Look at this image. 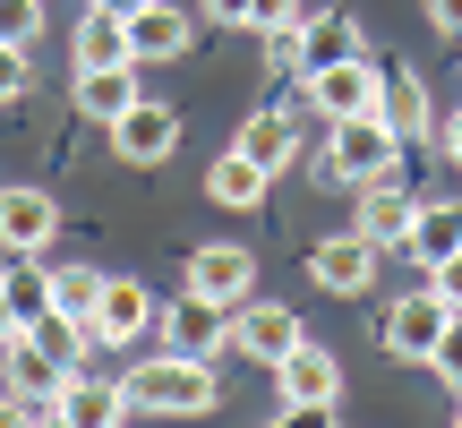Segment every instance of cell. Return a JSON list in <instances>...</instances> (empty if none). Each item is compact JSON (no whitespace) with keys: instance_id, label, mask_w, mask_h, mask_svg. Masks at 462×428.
I'll return each instance as SVG.
<instances>
[{"instance_id":"cell-29","label":"cell","mask_w":462,"mask_h":428,"mask_svg":"<svg viewBox=\"0 0 462 428\" xmlns=\"http://www.w3.org/2000/svg\"><path fill=\"white\" fill-rule=\"evenodd\" d=\"M429 283H437V292H446L454 309H462V248H454V257H437V265H429Z\"/></svg>"},{"instance_id":"cell-15","label":"cell","mask_w":462,"mask_h":428,"mask_svg":"<svg viewBox=\"0 0 462 428\" xmlns=\"http://www.w3.org/2000/svg\"><path fill=\"white\" fill-rule=\"evenodd\" d=\"M69 60H78V69H129V60H137V51H129V17L86 0L78 34H69Z\"/></svg>"},{"instance_id":"cell-28","label":"cell","mask_w":462,"mask_h":428,"mask_svg":"<svg viewBox=\"0 0 462 428\" xmlns=\"http://www.w3.org/2000/svg\"><path fill=\"white\" fill-rule=\"evenodd\" d=\"M248 26H257V34H274V26H300V0H257V9H248Z\"/></svg>"},{"instance_id":"cell-3","label":"cell","mask_w":462,"mask_h":428,"mask_svg":"<svg viewBox=\"0 0 462 428\" xmlns=\"http://www.w3.org/2000/svg\"><path fill=\"white\" fill-rule=\"evenodd\" d=\"M274 395H282V420H309V428L334 420L343 412V368H334V351L300 334V343L274 360Z\"/></svg>"},{"instance_id":"cell-26","label":"cell","mask_w":462,"mask_h":428,"mask_svg":"<svg viewBox=\"0 0 462 428\" xmlns=\"http://www.w3.org/2000/svg\"><path fill=\"white\" fill-rule=\"evenodd\" d=\"M429 368H437V386H454V395H462V309H454V326L437 334V351H429Z\"/></svg>"},{"instance_id":"cell-35","label":"cell","mask_w":462,"mask_h":428,"mask_svg":"<svg viewBox=\"0 0 462 428\" xmlns=\"http://www.w3.org/2000/svg\"><path fill=\"white\" fill-rule=\"evenodd\" d=\"M0 420H17V395H0Z\"/></svg>"},{"instance_id":"cell-16","label":"cell","mask_w":462,"mask_h":428,"mask_svg":"<svg viewBox=\"0 0 462 428\" xmlns=\"http://www.w3.org/2000/svg\"><path fill=\"white\" fill-rule=\"evenodd\" d=\"M189 43H198V17H180L171 0H146V9H129V51H137V60H180Z\"/></svg>"},{"instance_id":"cell-23","label":"cell","mask_w":462,"mask_h":428,"mask_svg":"<svg viewBox=\"0 0 462 428\" xmlns=\"http://www.w3.org/2000/svg\"><path fill=\"white\" fill-rule=\"evenodd\" d=\"M0 292H9L17 326H26V317L51 309V265H43V257H9V265H0Z\"/></svg>"},{"instance_id":"cell-30","label":"cell","mask_w":462,"mask_h":428,"mask_svg":"<svg viewBox=\"0 0 462 428\" xmlns=\"http://www.w3.org/2000/svg\"><path fill=\"white\" fill-rule=\"evenodd\" d=\"M248 9L257 0H206V26H248Z\"/></svg>"},{"instance_id":"cell-19","label":"cell","mask_w":462,"mask_h":428,"mask_svg":"<svg viewBox=\"0 0 462 428\" xmlns=\"http://www.w3.org/2000/svg\"><path fill=\"white\" fill-rule=\"evenodd\" d=\"M231 146H240L248 163H265V172H282V163H291V154H300V120H291V112H274V103H265V112H248V120H240V137H231Z\"/></svg>"},{"instance_id":"cell-10","label":"cell","mask_w":462,"mask_h":428,"mask_svg":"<svg viewBox=\"0 0 462 428\" xmlns=\"http://www.w3.org/2000/svg\"><path fill=\"white\" fill-rule=\"evenodd\" d=\"M377 120L411 146V137H437V103H429V86L411 78L402 60H377Z\"/></svg>"},{"instance_id":"cell-33","label":"cell","mask_w":462,"mask_h":428,"mask_svg":"<svg viewBox=\"0 0 462 428\" xmlns=\"http://www.w3.org/2000/svg\"><path fill=\"white\" fill-rule=\"evenodd\" d=\"M9 334H17V309H9V292H0V351H9Z\"/></svg>"},{"instance_id":"cell-9","label":"cell","mask_w":462,"mask_h":428,"mask_svg":"<svg viewBox=\"0 0 462 428\" xmlns=\"http://www.w3.org/2000/svg\"><path fill=\"white\" fill-rule=\"evenodd\" d=\"M171 146H180V112L154 103V95H137L129 112L112 120V154H120V163H163Z\"/></svg>"},{"instance_id":"cell-5","label":"cell","mask_w":462,"mask_h":428,"mask_svg":"<svg viewBox=\"0 0 462 428\" xmlns=\"http://www.w3.org/2000/svg\"><path fill=\"white\" fill-rule=\"evenodd\" d=\"M446 326H454V300L437 292V283H420V292H402L394 309H385L377 334H385V351H394V360H429Z\"/></svg>"},{"instance_id":"cell-24","label":"cell","mask_w":462,"mask_h":428,"mask_svg":"<svg viewBox=\"0 0 462 428\" xmlns=\"http://www.w3.org/2000/svg\"><path fill=\"white\" fill-rule=\"evenodd\" d=\"M95 292H103V274H95V265H51V309L95 317Z\"/></svg>"},{"instance_id":"cell-7","label":"cell","mask_w":462,"mask_h":428,"mask_svg":"<svg viewBox=\"0 0 462 428\" xmlns=\"http://www.w3.org/2000/svg\"><path fill=\"white\" fill-rule=\"evenodd\" d=\"M300 86H309V103L326 120L377 112V60H368V51H343V60H326V69H300Z\"/></svg>"},{"instance_id":"cell-14","label":"cell","mask_w":462,"mask_h":428,"mask_svg":"<svg viewBox=\"0 0 462 428\" xmlns=\"http://www.w3.org/2000/svg\"><path fill=\"white\" fill-rule=\"evenodd\" d=\"M411 214H420V198L402 189V172H385V181H360V231H368L377 248H402Z\"/></svg>"},{"instance_id":"cell-6","label":"cell","mask_w":462,"mask_h":428,"mask_svg":"<svg viewBox=\"0 0 462 428\" xmlns=\"http://www.w3.org/2000/svg\"><path fill=\"white\" fill-rule=\"evenodd\" d=\"M231 309L240 300H215V292H180V300H163V343L171 351H198V360H215V351L231 343Z\"/></svg>"},{"instance_id":"cell-4","label":"cell","mask_w":462,"mask_h":428,"mask_svg":"<svg viewBox=\"0 0 462 428\" xmlns=\"http://www.w3.org/2000/svg\"><path fill=\"white\" fill-rule=\"evenodd\" d=\"M154 317H163V300H154L137 274H103L95 317H86V326H95L103 351H129V343H146V334H154Z\"/></svg>"},{"instance_id":"cell-27","label":"cell","mask_w":462,"mask_h":428,"mask_svg":"<svg viewBox=\"0 0 462 428\" xmlns=\"http://www.w3.org/2000/svg\"><path fill=\"white\" fill-rule=\"evenodd\" d=\"M26 95V43H0V103Z\"/></svg>"},{"instance_id":"cell-12","label":"cell","mask_w":462,"mask_h":428,"mask_svg":"<svg viewBox=\"0 0 462 428\" xmlns=\"http://www.w3.org/2000/svg\"><path fill=\"white\" fill-rule=\"evenodd\" d=\"M51 231H60L51 189H0V248H9V257H43Z\"/></svg>"},{"instance_id":"cell-25","label":"cell","mask_w":462,"mask_h":428,"mask_svg":"<svg viewBox=\"0 0 462 428\" xmlns=\"http://www.w3.org/2000/svg\"><path fill=\"white\" fill-rule=\"evenodd\" d=\"M34 26H43V0H0V43L34 51Z\"/></svg>"},{"instance_id":"cell-32","label":"cell","mask_w":462,"mask_h":428,"mask_svg":"<svg viewBox=\"0 0 462 428\" xmlns=\"http://www.w3.org/2000/svg\"><path fill=\"white\" fill-rule=\"evenodd\" d=\"M446 163H462V112L446 120Z\"/></svg>"},{"instance_id":"cell-13","label":"cell","mask_w":462,"mask_h":428,"mask_svg":"<svg viewBox=\"0 0 462 428\" xmlns=\"http://www.w3.org/2000/svg\"><path fill=\"white\" fill-rule=\"evenodd\" d=\"M51 420H69V428H112V420H137V412H129V386H103V377H86V368H69L60 395H51Z\"/></svg>"},{"instance_id":"cell-8","label":"cell","mask_w":462,"mask_h":428,"mask_svg":"<svg viewBox=\"0 0 462 428\" xmlns=\"http://www.w3.org/2000/svg\"><path fill=\"white\" fill-rule=\"evenodd\" d=\"M377 265H385V248L368 240L360 223L309 248V274H317V292H343V300H351V292H368V283H377Z\"/></svg>"},{"instance_id":"cell-2","label":"cell","mask_w":462,"mask_h":428,"mask_svg":"<svg viewBox=\"0 0 462 428\" xmlns=\"http://www.w3.org/2000/svg\"><path fill=\"white\" fill-rule=\"evenodd\" d=\"M129 412H180V420H198V412H215V368L198 360V351H171L163 343V360H146V368H129Z\"/></svg>"},{"instance_id":"cell-21","label":"cell","mask_w":462,"mask_h":428,"mask_svg":"<svg viewBox=\"0 0 462 428\" xmlns=\"http://www.w3.org/2000/svg\"><path fill=\"white\" fill-rule=\"evenodd\" d=\"M265 181H274L265 163H248L240 146H223V154H215V172H206V198H215V206H257V198H265Z\"/></svg>"},{"instance_id":"cell-18","label":"cell","mask_w":462,"mask_h":428,"mask_svg":"<svg viewBox=\"0 0 462 428\" xmlns=\"http://www.w3.org/2000/svg\"><path fill=\"white\" fill-rule=\"evenodd\" d=\"M454 248H462V206H454V198L420 206V214H411V231H402V257L429 274V265H437V257H454Z\"/></svg>"},{"instance_id":"cell-22","label":"cell","mask_w":462,"mask_h":428,"mask_svg":"<svg viewBox=\"0 0 462 428\" xmlns=\"http://www.w3.org/2000/svg\"><path fill=\"white\" fill-rule=\"evenodd\" d=\"M343 51H360V34H351L343 9H317L309 26H300V69H326V60H343Z\"/></svg>"},{"instance_id":"cell-31","label":"cell","mask_w":462,"mask_h":428,"mask_svg":"<svg viewBox=\"0 0 462 428\" xmlns=\"http://www.w3.org/2000/svg\"><path fill=\"white\" fill-rule=\"evenodd\" d=\"M429 17H437V34H454V43H462V0H429Z\"/></svg>"},{"instance_id":"cell-1","label":"cell","mask_w":462,"mask_h":428,"mask_svg":"<svg viewBox=\"0 0 462 428\" xmlns=\"http://www.w3.org/2000/svg\"><path fill=\"white\" fill-rule=\"evenodd\" d=\"M317 172L334 189H360V181H385L402 172V137L385 129L377 112H351V120H326V146H317Z\"/></svg>"},{"instance_id":"cell-11","label":"cell","mask_w":462,"mask_h":428,"mask_svg":"<svg viewBox=\"0 0 462 428\" xmlns=\"http://www.w3.org/2000/svg\"><path fill=\"white\" fill-rule=\"evenodd\" d=\"M231 343L257 368H274L282 351L300 343V309H282V300H240V309H231Z\"/></svg>"},{"instance_id":"cell-17","label":"cell","mask_w":462,"mask_h":428,"mask_svg":"<svg viewBox=\"0 0 462 428\" xmlns=\"http://www.w3.org/2000/svg\"><path fill=\"white\" fill-rule=\"evenodd\" d=\"M248 283H257V257H248L240 240H206L198 257H189V292H215V300H248Z\"/></svg>"},{"instance_id":"cell-34","label":"cell","mask_w":462,"mask_h":428,"mask_svg":"<svg viewBox=\"0 0 462 428\" xmlns=\"http://www.w3.org/2000/svg\"><path fill=\"white\" fill-rule=\"evenodd\" d=\"M95 9H120V17H129V9H146V0H95Z\"/></svg>"},{"instance_id":"cell-20","label":"cell","mask_w":462,"mask_h":428,"mask_svg":"<svg viewBox=\"0 0 462 428\" xmlns=\"http://www.w3.org/2000/svg\"><path fill=\"white\" fill-rule=\"evenodd\" d=\"M129 103H137V60H129V69H78V112H86V120L112 129Z\"/></svg>"}]
</instances>
